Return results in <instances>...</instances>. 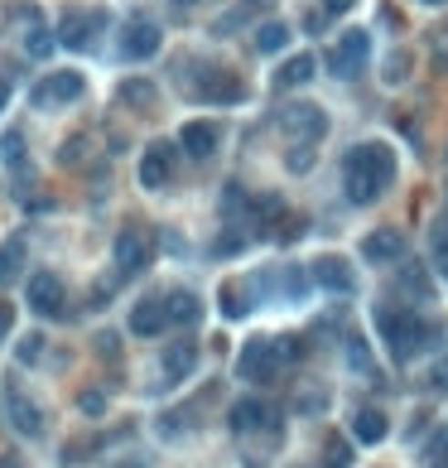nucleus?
<instances>
[{"mask_svg": "<svg viewBox=\"0 0 448 468\" xmlns=\"http://www.w3.org/2000/svg\"><path fill=\"white\" fill-rule=\"evenodd\" d=\"M5 411H10V425L20 430V434H29V440H39V434H44V411L34 406L25 391L10 387V391H5Z\"/></svg>", "mask_w": 448, "mask_h": 468, "instance_id": "a211bd4d", "label": "nucleus"}, {"mask_svg": "<svg viewBox=\"0 0 448 468\" xmlns=\"http://www.w3.org/2000/svg\"><path fill=\"white\" fill-rule=\"evenodd\" d=\"M0 468H25V463H20V454H0Z\"/></svg>", "mask_w": 448, "mask_h": 468, "instance_id": "8fccbe9b", "label": "nucleus"}, {"mask_svg": "<svg viewBox=\"0 0 448 468\" xmlns=\"http://www.w3.org/2000/svg\"><path fill=\"white\" fill-rule=\"evenodd\" d=\"M150 256H154V246H150L145 232H120L116 246H111V261H116L120 276H141L150 265Z\"/></svg>", "mask_w": 448, "mask_h": 468, "instance_id": "1a4fd4ad", "label": "nucleus"}, {"mask_svg": "<svg viewBox=\"0 0 448 468\" xmlns=\"http://www.w3.org/2000/svg\"><path fill=\"white\" fill-rule=\"evenodd\" d=\"M82 92H88V78L68 68V73H48L44 82H34L29 97H34V107H63V102H78Z\"/></svg>", "mask_w": 448, "mask_h": 468, "instance_id": "0eeeda50", "label": "nucleus"}, {"mask_svg": "<svg viewBox=\"0 0 448 468\" xmlns=\"http://www.w3.org/2000/svg\"><path fill=\"white\" fill-rule=\"evenodd\" d=\"M154 97H160V92H154V82H150V78H126V82L116 88V102H120V107H130V111L154 107Z\"/></svg>", "mask_w": 448, "mask_h": 468, "instance_id": "b1692460", "label": "nucleus"}, {"mask_svg": "<svg viewBox=\"0 0 448 468\" xmlns=\"http://www.w3.org/2000/svg\"><path fill=\"white\" fill-rule=\"evenodd\" d=\"M424 5H448V0H424Z\"/></svg>", "mask_w": 448, "mask_h": 468, "instance_id": "603ef678", "label": "nucleus"}, {"mask_svg": "<svg viewBox=\"0 0 448 468\" xmlns=\"http://www.w3.org/2000/svg\"><path fill=\"white\" fill-rule=\"evenodd\" d=\"M217 305H222V319H246V314H251V295L241 290L236 280H227L222 295H217Z\"/></svg>", "mask_w": 448, "mask_h": 468, "instance_id": "393cba45", "label": "nucleus"}, {"mask_svg": "<svg viewBox=\"0 0 448 468\" xmlns=\"http://www.w3.org/2000/svg\"><path fill=\"white\" fill-rule=\"evenodd\" d=\"M410 63H415V58H410L405 48H395V54L386 58V82H391V88H395V82H405V78H410Z\"/></svg>", "mask_w": 448, "mask_h": 468, "instance_id": "72a5a7b5", "label": "nucleus"}, {"mask_svg": "<svg viewBox=\"0 0 448 468\" xmlns=\"http://www.w3.org/2000/svg\"><path fill=\"white\" fill-rule=\"evenodd\" d=\"M376 328H381V343H386V353L395 362H410V358H420L429 348V324L420 319V314H410V309L376 305Z\"/></svg>", "mask_w": 448, "mask_h": 468, "instance_id": "f03ea898", "label": "nucleus"}, {"mask_svg": "<svg viewBox=\"0 0 448 468\" xmlns=\"http://www.w3.org/2000/svg\"><path fill=\"white\" fill-rule=\"evenodd\" d=\"M160 44H164V29L145 20V15H135V20H126V29H120V58H154L160 54Z\"/></svg>", "mask_w": 448, "mask_h": 468, "instance_id": "423d86ee", "label": "nucleus"}, {"mask_svg": "<svg viewBox=\"0 0 448 468\" xmlns=\"http://www.w3.org/2000/svg\"><path fill=\"white\" fill-rule=\"evenodd\" d=\"M352 463V444L348 440H328V468H348Z\"/></svg>", "mask_w": 448, "mask_h": 468, "instance_id": "79ce46f5", "label": "nucleus"}, {"mask_svg": "<svg viewBox=\"0 0 448 468\" xmlns=\"http://www.w3.org/2000/svg\"><path fill=\"white\" fill-rule=\"evenodd\" d=\"M348 367L361 377H371L376 367H371V353H367V343H361V333H348Z\"/></svg>", "mask_w": 448, "mask_h": 468, "instance_id": "c756f323", "label": "nucleus"}, {"mask_svg": "<svg viewBox=\"0 0 448 468\" xmlns=\"http://www.w3.org/2000/svg\"><path fill=\"white\" fill-rule=\"evenodd\" d=\"M15 358H20L25 367H34L44 358V333H29V338H20V348H15Z\"/></svg>", "mask_w": 448, "mask_h": 468, "instance_id": "f704fd0d", "label": "nucleus"}, {"mask_svg": "<svg viewBox=\"0 0 448 468\" xmlns=\"http://www.w3.org/2000/svg\"><path fill=\"white\" fill-rule=\"evenodd\" d=\"M270 421H275V411L266 406L261 396H241L236 406L227 411L232 434H261V430H270Z\"/></svg>", "mask_w": 448, "mask_h": 468, "instance_id": "2eb2a0df", "label": "nucleus"}, {"mask_svg": "<svg viewBox=\"0 0 448 468\" xmlns=\"http://www.w3.org/2000/svg\"><path fill=\"white\" fill-rule=\"evenodd\" d=\"M367 54H371V35H367V29H352V35H342V39L333 44L328 73H333V78H352V73H361Z\"/></svg>", "mask_w": 448, "mask_h": 468, "instance_id": "6e6552de", "label": "nucleus"}, {"mask_svg": "<svg viewBox=\"0 0 448 468\" xmlns=\"http://www.w3.org/2000/svg\"><path fill=\"white\" fill-rule=\"evenodd\" d=\"M217 145H222V126H217V121H183L179 150H183L188 160H213Z\"/></svg>", "mask_w": 448, "mask_h": 468, "instance_id": "ddd939ff", "label": "nucleus"}, {"mask_svg": "<svg viewBox=\"0 0 448 468\" xmlns=\"http://www.w3.org/2000/svg\"><path fill=\"white\" fill-rule=\"evenodd\" d=\"M92 348H97V358H107V362H116V358H120V338H116V333H97Z\"/></svg>", "mask_w": 448, "mask_h": 468, "instance_id": "ea45409f", "label": "nucleus"}, {"mask_svg": "<svg viewBox=\"0 0 448 468\" xmlns=\"http://www.w3.org/2000/svg\"><path fill=\"white\" fill-rule=\"evenodd\" d=\"M25 305H29V314H39V319H63V309H68L63 280L54 271H34L25 280Z\"/></svg>", "mask_w": 448, "mask_h": 468, "instance_id": "7ed1b4c3", "label": "nucleus"}, {"mask_svg": "<svg viewBox=\"0 0 448 468\" xmlns=\"http://www.w3.org/2000/svg\"><path fill=\"white\" fill-rule=\"evenodd\" d=\"M401 286L410 290V295H434V280L424 276V265H415V261H405V271H401Z\"/></svg>", "mask_w": 448, "mask_h": 468, "instance_id": "c85d7f7f", "label": "nucleus"}, {"mask_svg": "<svg viewBox=\"0 0 448 468\" xmlns=\"http://www.w3.org/2000/svg\"><path fill=\"white\" fill-rule=\"evenodd\" d=\"M405 256V232L401 227H376L361 237V261H371V265H395Z\"/></svg>", "mask_w": 448, "mask_h": 468, "instance_id": "9d476101", "label": "nucleus"}, {"mask_svg": "<svg viewBox=\"0 0 448 468\" xmlns=\"http://www.w3.org/2000/svg\"><path fill=\"white\" fill-rule=\"evenodd\" d=\"M429 387H439V391H448V367H434V372H429Z\"/></svg>", "mask_w": 448, "mask_h": 468, "instance_id": "49530a36", "label": "nucleus"}, {"mask_svg": "<svg viewBox=\"0 0 448 468\" xmlns=\"http://www.w3.org/2000/svg\"><path fill=\"white\" fill-rule=\"evenodd\" d=\"M429 463H448V425H439L429 440Z\"/></svg>", "mask_w": 448, "mask_h": 468, "instance_id": "a19ab883", "label": "nucleus"}, {"mask_svg": "<svg viewBox=\"0 0 448 468\" xmlns=\"http://www.w3.org/2000/svg\"><path fill=\"white\" fill-rule=\"evenodd\" d=\"M10 102V88H5V82H0V107H5Z\"/></svg>", "mask_w": 448, "mask_h": 468, "instance_id": "3c124183", "label": "nucleus"}, {"mask_svg": "<svg viewBox=\"0 0 448 468\" xmlns=\"http://www.w3.org/2000/svg\"><path fill=\"white\" fill-rule=\"evenodd\" d=\"M285 130L295 140H323L328 136V111L323 107H314V102H299V107H285Z\"/></svg>", "mask_w": 448, "mask_h": 468, "instance_id": "9b49d317", "label": "nucleus"}, {"mask_svg": "<svg viewBox=\"0 0 448 468\" xmlns=\"http://www.w3.org/2000/svg\"><path fill=\"white\" fill-rule=\"evenodd\" d=\"M323 406H328V391H318V396H304V400H299V411H304V415H314V411H323Z\"/></svg>", "mask_w": 448, "mask_h": 468, "instance_id": "c03bdc74", "label": "nucleus"}, {"mask_svg": "<svg viewBox=\"0 0 448 468\" xmlns=\"http://www.w3.org/2000/svg\"><path fill=\"white\" fill-rule=\"evenodd\" d=\"M10 324H15V309H10V305H0V338L10 333Z\"/></svg>", "mask_w": 448, "mask_h": 468, "instance_id": "de8ad7c7", "label": "nucleus"}, {"mask_svg": "<svg viewBox=\"0 0 448 468\" xmlns=\"http://www.w3.org/2000/svg\"><path fill=\"white\" fill-rule=\"evenodd\" d=\"M0 155H5V164H20V155H25V136H20V130H5V140H0Z\"/></svg>", "mask_w": 448, "mask_h": 468, "instance_id": "4c0bfd02", "label": "nucleus"}, {"mask_svg": "<svg viewBox=\"0 0 448 468\" xmlns=\"http://www.w3.org/2000/svg\"><path fill=\"white\" fill-rule=\"evenodd\" d=\"M188 425H193V406H179V411H164V415H160V434H164V440H179V434H188Z\"/></svg>", "mask_w": 448, "mask_h": 468, "instance_id": "cd10ccee", "label": "nucleus"}, {"mask_svg": "<svg viewBox=\"0 0 448 468\" xmlns=\"http://www.w3.org/2000/svg\"><path fill=\"white\" fill-rule=\"evenodd\" d=\"M429 468H448V463H429Z\"/></svg>", "mask_w": 448, "mask_h": 468, "instance_id": "864d4df0", "label": "nucleus"}, {"mask_svg": "<svg viewBox=\"0 0 448 468\" xmlns=\"http://www.w3.org/2000/svg\"><path fill=\"white\" fill-rule=\"evenodd\" d=\"M101 29H107V10H73L63 20V29H58V39L68 48H92Z\"/></svg>", "mask_w": 448, "mask_h": 468, "instance_id": "f8f14e48", "label": "nucleus"}, {"mask_svg": "<svg viewBox=\"0 0 448 468\" xmlns=\"http://www.w3.org/2000/svg\"><path fill=\"white\" fill-rule=\"evenodd\" d=\"M193 367H198V343H174V348H164V358H160V372H164V387H179L183 377H193Z\"/></svg>", "mask_w": 448, "mask_h": 468, "instance_id": "6ab92c4d", "label": "nucleus"}, {"mask_svg": "<svg viewBox=\"0 0 448 468\" xmlns=\"http://www.w3.org/2000/svg\"><path fill=\"white\" fill-rule=\"evenodd\" d=\"M164 305H169V324H179V328H193L203 319V299L193 290H169Z\"/></svg>", "mask_w": 448, "mask_h": 468, "instance_id": "4be33fe9", "label": "nucleus"}, {"mask_svg": "<svg viewBox=\"0 0 448 468\" xmlns=\"http://www.w3.org/2000/svg\"><path fill=\"white\" fill-rule=\"evenodd\" d=\"M25 48H29L34 58H48V54H54V35H48V29H44L39 20H34V29H29V39H25Z\"/></svg>", "mask_w": 448, "mask_h": 468, "instance_id": "473e14b6", "label": "nucleus"}, {"mask_svg": "<svg viewBox=\"0 0 448 468\" xmlns=\"http://www.w3.org/2000/svg\"><path fill=\"white\" fill-rule=\"evenodd\" d=\"M386 434H391V421H386L381 406H361V411H352V440H357V444H381Z\"/></svg>", "mask_w": 448, "mask_h": 468, "instance_id": "aec40b11", "label": "nucleus"}, {"mask_svg": "<svg viewBox=\"0 0 448 468\" xmlns=\"http://www.w3.org/2000/svg\"><path fill=\"white\" fill-rule=\"evenodd\" d=\"M203 102H222V107H236L246 102V82L236 73H222V68H203V88H198Z\"/></svg>", "mask_w": 448, "mask_h": 468, "instance_id": "dca6fc26", "label": "nucleus"}, {"mask_svg": "<svg viewBox=\"0 0 448 468\" xmlns=\"http://www.w3.org/2000/svg\"><path fill=\"white\" fill-rule=\"evenodd\" d=\"M15 271H20V246H5L0 252V280H10Z\"/></svg>", "mask_w": 448, "mask_h": 468, "instance_id": "37998d69", "label": "nucleus"}, {"mask_svg": "<svg viewBox=\"0 0 448 468\" xmlns=\"http://www.w3.org/2000/svg\"><path fill=\"white\" fill-rule=\"evenodd\" d=\"M314 140H299L295 150H289V174H308V170H314Z\"/></svg>", "mask_w": 448, "mask_h": 468, "instance_id": "2f4dec72", "label": "nucleus"}, {"mask_svg": "<svg viewBox=\"0 0 448 468\" xmlns=\"http://www.w3.org/2000/svg\"><path fill=\"white\" fill-rule=\"evenodd\" d=\"M308 276H314V286H318V290H328V295H352V290H357V271H352V261H348V256H338V252L314 256Z\"/></svg>", "mask_w": 448, "mask_h": 468, "instance_id": "39448f33", "label": "nucleus"}, {"mask_svg": "<svg viewBox=\"0 0 448 468\" xmlns=\"http://www.w3.org/2000/svg\"><path fill=\"white\" fill-rule=\"evenodd\" d=\"M275 353H280V362H299L304 358V338L299 333H285V338H275Z\"/></svg>", "mask_w": 448, "mask_h": 468, "instance_id": "c9c22d12", "label": "nucleus"}, {"mask_svg": "<svg viewBox=\"0 0 448 468\" xmlns=\"http://www.w3.org/2000/svg\"><path fill=\"white\" fill-rule=\"evenodd\" d=\"M352 5H357V0H323V10H328V15H333V20H338V15H348Z\"/></svg>", "mask_w": 448, "mask_h": 468, "instance_id": "a18cd8bd", "label": "nucleus"}, {"mask_svg": "<svg viewBox=\"0 0 448 468\" xmlns=\"http://www.w3.org/2000/svg\"><path fill=\"white\" fill-rule=\"evenodd\" d=\"M174 155H179V145H169V140H154L145 150V160H141V183L145 189H164V183L174 179Z\"/></svg>", "mask_w": 448, "mask_h": 468, "instance_id": "f3484780", "label": "nucleus"}, {"mask_svg": "<svg viewBox=\"0 0 448 468\" xmlns=\"http://www.w3.org/2000/svg\"><path fill=\"white\" fill-rule=\"evenodd\" d=\"M280 353H275V338H251L241 343L236 353V377L241 381H255V387H266V381H275V372H280Z\"/></svg>", "mask_w": 448, "mask_h": 468, "instance_id": "20e7f679", "label": "nucleus"}, {"mask_svg": "<svg viewBox=\"0 0 448 468\" xmlns=\"http://www.w3.org/2000/svg\"><path fill=\"white\" fill-rule=\"evenodd\" d=\"M251 217H255V223H261V227H275V223H280V217H285V203H280V193H255V198H251Z\"/></svg>", "mask_w": 448, "mask_h": 468, "instance_id": "a878e982", "label": "nucleus"}, {"mask_svg": "<svg viewBox=\"0 0 448 468\" xmlns=\"http://www.w3.org/2000/svg\"><path fill=\"white\" fill-rule=\"evenodd\" d=\"M78 411H82V415H107V391L88 387V391L78 396Z\"/></svg>", "mask_w": 448, "mask_h": 468, "instance_id": "e433bc0d", "label": "nucleus"}, {"mask_svg": "<svg viewBox=\"0 0 448 468\" xmlns=\"http://www.w3.org/2000/svg\"><path fill=\"white\" fill-rule=\"evenodd\" d=\"M241 246H246V237H241V232H222V237L213 242V256H236Z\"/></svg>", "mask_w": 448, "mask_h": 468, "instance_id": "58836bf2", "label": "nucleus"}, {"mask_svg": "<svg viewBox=\"0 0 448 468\" xmlns=\"http://www.w3.org/2000/svg\"><path fill=\"white\" fill-rule=\"evenodd\" d=\"M241 10H255V15H261V10H270V0H241Z\"/></svg>", "mask_w": 448, "mask_h": 468, "instance_id": "09e8293b", "label": "nucleus"}, {"mask_svg": "<svg viewBox=\"0 0 448 468\" xmlns=\"http://www.w3.org/2000/svg\"><path fill=\"white\" fill-rule=\"evenodd\" d=\"M289 39H295V29H289L285 20H266L261 29H255V54L275 58V54H285V48H289Z\"/></svg>", "mask_w": 448, "mask_h": 468, "instance_id": "5701e85b", "label": "nucleus"}, {"mask_svg": "<svg viewBox=\"0 0 448 468\" xmlns=\"http://www.w3.org/2000/svg\"><path fill=\"white\" fill-rule=\"evenodd\" d=\"M101 444H107V434H88V440L63 444V463H92V454H101Z\"/></svg>", "mask_w": 448, "mask_h": 468, "instance_id": "bb28decb", "label": "nucleus"}, {"mask_svg": "<svg viewBox=\"0 0 448 468\" xmlns=\"http://www.w3.org/2000/svg\"><path fill=\"white\" fill-rule=\"evenodd\" d=\"M314 73H318V58L295 54V58H285L280 68H275V88H304V82H314Z\"/></svg>", "mask_w": 448, "mask_h": 468, "instance_id": "412c9836", "label": "nucleus"}, {"mask_svg": "<svg viewBox=\"0 0 448 468\" xmlns=\"http://www.w3.org/2000/svg\"><path fill=\"white\" fill-rule=\"evenodd\" d=\"M391 183H395V150L386 140H361L348 150V160H342V193H348L352 208L376 203Z\"/></svg>", "mask_w": 448, "mask_h": 468, "instance_id": "f257e3e1", "label": "nucleus"}, {"mask_svg": "<svg viewBox=\"0 0 448 468\" xmlns=\"http://www.w3.org/2000/svg\"><path fill=\"white\" fill-rule=\"evenodd\" d=\"M164 328H169V305H164V295L135 299V309H130V333H135V338H160Z\"/></svg>", "mask_w": 448, "mask_h": 468, "instance_id": "4468645a", "label": "nucleus"}, {"mask_svg": "<svg viewBox=\"0 0 448 468\" xmlns=\"http://www.w3.org/2000/svg\"><path fill=\"white\" fill-rule=\"evenodd\" d=\"M304 232H308V223H304V217H289V213H285L280 223L270 227V237H275V242H299Z\"/></svg>", "mask_w": 448, "mask_h": 468, "instance_id": "7c9ffc66", "label": "nucleus"}]
</instances>
